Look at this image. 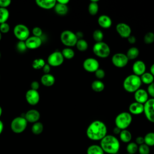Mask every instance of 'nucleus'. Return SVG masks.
Wrapping results in <instances>:
<instances>
[{
	"label": "nucleus",
	"mask_w": 154,
	"mask_h": 154,
	"mask_svg": "<svg viewBox=\"0 0 154 154\" xmlns=\"http://www.w3.org/2000/svg\"><path fill=\"white\" fill-rule=\"evenodd\" d=\"M60 40L61 43L67 48H70L76 45L78 39L75 33L70 30H65L61 32Z\"/></svg>",
	"instance_id": "obj_6"
},
{
	"label": "nucleus",
	"mask_w": 154,
	"mask_h": 154,
	"mask_svg": "<svg viewBox=\"0 0 154 154\" xmlns=\"http://www.w3.org/2000/svg\"><path fill=\"white\" fill-rule=\"evenodd\" d=\"M134 99L135 102L144 105L149 99V94L146 90L140 88L134 93Z\"/></svg>",
	"instance_id": "obj_16"
},
{
	"label": "nucleus",
	"mask_w": 154,
	"mask_h": 154,
	"mask_svg": "<svg viewBox=\"0 0 154 154\" xmlns=\"http://www.w3.org/2000/svg\"><path fill=\"white\" fill-rule=\"evenodd\" d=\"M42 69L45 74H48L51 71V66L48 64H45Z\"/></svg>",
	"instance_id": "obj_48"
},
{
	"label": "nucleus",
	"mask_w": 154,
	"mask_h": 154,
	"mask_svg": "<svg viewBox=\"0 0 154 154\" xmlns=\"http://www.w3.org/2000/svg\"><path fill=\"white\" fill-rule=\"evenodd\" d=\"M147 92L152 98L154 99V83H152L148 85Z\"/></svg>",
	"instance_id": "obj_44"
},
{
	"label": "nucleus",
	"mask_w": 154,
	"mask_h": 154,
	"mask_svg": "<svg viewBox=\"0 0 154 154\" xmlns=\"http://www.w3.org/2000/svg\"><path fill=\"white\" fill-rule=\"evenodd\" d=\"M87 154H104V152L100 145L92 144L87 148Z\"/></svg>",
	"instance_id": "obj_25"
},
{
	"label": "nucleus",
	"mask_w": 154,
	"mask_h": 154,
	"mask_svg": "<svg viewBox=\"0 0 154 154\" xmlns=\"http://www.w3.org/2000/svg\"><path fill=\"white\" fill-rule=\"evenodd\" d=\"M150 73L154 76V63L150 67Z\"/></svg>",
	"instance_id": "obj_53"
},
{
	"label": "nucleus",
	"mask_w": 154,
	"mask_h": 154,
	"mask_svg": "<svg viewBox=\"0 0 154 154\" xmlns=\"http://www.w3.org/2000/svg\"><path fill=\"white\" fill-rule=\"evenodd\" d=\"M139 54H140V51H139V49L137 48V47H131L130 48L126 55L128 57V58L129 60H135L136 59L138 55H139Z\"/></svg>",
	"instance_id": "obj_27"
},
{
	"label": "nucleus",
	"mask_w": 154,
	"mask_h": 154,
	"mask_svg": "<svg viewBox=\"0 0 154 154\" xmlns=\"http://www.w3.org/2000/svg\"><path fill=\"white\" fill-rule=\"evenodd\" d=\"M62 55L64 58L70 60L72 59L75 56V52L74 51L70 48H66L63 49L61 51Z\"/></svg>",
	"instance_id": "obj_33"
},
{
	"label": "nucleus",
	"mask_w": 154,
	"mask_h": 154,
	"mask_svg": "<svg viewBox=\"0 0 154 154\" xmlns=\"http://www.w3.org/2000/svg\"><path fill=\"white\" fill-rule=\"evenodd\" d=\"M116 29L119 35L122 38H128L131 34V28L127 23L121 22L117 24Z\"/></svg>",
	"instance_id": "obj_13"
},
{
	"label": "nucleus",
	"mask_w": 154,
	"mask_h": 154,
	"mask_svg": "<svg viewBox=\"0 0 154 154\" xmlns=\"http://www.w3.org/2000/svg\"><path fill=\"white\" fill-rule=\"evenodd\" d=\"M106 125L100 120L92 122L87 127L86 135L88 138L93 141H100L107 134Z\"/></svg>",
	"instance_id": "obj_1"
},
{
	"label": "nucleus",
	"mask_w": 154,
	"mask_h": 154,
	"mask_svg": "<svg viewBox=\"0 0 154 154\" xmlns=\"http://www.w3.org/2000/svg\"><path fill=\"white\" fill-rule=\"evenodd\" d=\"M146 119L150 122L154 123V99H149L144 104L143 111Z\"/></svg>",
	"instance_id": "obj_11"
},
{
	"label": "nucleus",
	"mask_w": 154,
	"mask_h": 154,
	"mask_svg": "<svg viewBox=\"0 0 154 154\" xmlns=\"http://www.w3.org/2000/svg\"><path fill=\"white\" fill-rule=\"evenodd\" d=\"M16 50L19 53H24L27 49L25 42L24 41H19L16 45Z\"/></svg>",
	"instance_id": "obj_39"
},
{
	"label": "nucleus",
	"mask_w": 154,
	"mask_h": 154,
	"mask_svg": "<svg viewBox=\"0 0 154 154\" xmlns=\"http://www.w3.org/2000/svg\"><path fill=\"white\" fill-rule=\"evenodd\" d=\"M10 16L8 10L5 8H0V24L5 23Z\"/></svg>",
	"instance_id": "obj_34"
},
{
	"label": "nucleus",
	"mask_w": 154,
	"mask_h": 154,
	"mask_svg": "<svg viewBox=\"0 0 154 154\" xmlns=\"http://www.w3.org/2000/svg\"><path fill=\"white\" fill-rule=\"evenodd\" d=\"M93 52L97 57L101 58H106L109 55L111 49L107 43L104 42H97L93 45Z\"/></svg>",
	"instance_id": "obj_5"
},
{
	"label": "nucleus",
	"mask_w": 154,
	"mask_h": 154,
	"mask_svg": "<svg viewBox=\"0 0 154 154\" xmlns=\"http://www.w3.org/2000/svg\"><path fill=\"white\" fill-rule=\"evenodd\" d=\"M144 42L146 44L149 45L154 42V33L152 32H147L144 37Z\"/></svg>",
	"instance_id": "obj_38"
},
{
	"label": "nucleus",
	"mask_w": 154,
	"mask_h": 154,
	"mask_svg": "<svg viewBox=\"0 0 154 154\" xmlns=\"http://www.w3.org/2000/svg\"><path fill=\"white\" fill-rule=\"evenodd\" d=\"M1 38H2V34H1V32H0V40H1Z\"/></svg>",
	"instance_id": "obj_56"
},
{
	"label": "nucleus",
	"mask_w": 154,
	"mask_h": 154,
	"mask_svg": "<svg viewBox=\"0 0 154 154\" xmlns=\"http://www.w3.org/2000/svg\"><path fill=\"white\" fill-rule=\"evenodd\" d=\"M41 83L46 87H51L53 85L55 82V77L50 74H44L40 79Z\"/></svg>",
	"instance_id": "obj_22"
},
{
	"label": "nucleus",
	"mask_w": 154,
	"mask_h": 154,
	"mask_svg": "<svg viewBox=\"0 0 154 154\" xmlns=\"http://www.w3.org/2000/svg\"><path fill=\"white\" fill-rule=\"evenodd\" d=\"M93 38L96 43L102 42L103 38V34L102 31L100 29L94 30L93 32Z\"/></svg>",
	"instance_id": "obj_37"
},
{
	"label": "nucleus",
	"mask_w": 154,
	"mask_h": 154,
	"mask_svg": "<svg viewBox=\"0 0 154 154\" xmlns=\"http://www.w3.org/2000/svg\"><path fill=\"white\" fill-rule=\"evenodd\" d=\"M82 66L84 70L87 72L93 73L99 69V63L96 59L90 57L86 58L84 61Z\"/></svg>",
	"instance_id": "obj_12"
},
{
	"label": "nucleus",
	"mask_w": 154,
	"mask_h": 154,
	"mask_svg": "<svg viewBox=\"0 0 154 154\" xmlns=\"http://www.w3.org/2000/svg\"><path fill=\"white\" fill-rule=\"evenodd\" d=\"M10 29V26L7 22L0 24V32L3 34L7 33Z\"/></svg>",
	"instance_id": "obj_41"
},
{
	"label": "nucleus",
	"mask_w": 154,
	"mask_h": 154,
	"mask_svg": "<svg viewBox=\"0 0 154 154\" xmlns=\"http://www.w3.org/2000/svg\"><path fill=\"white\" fill-rule=\"evenodd\" d=\"M54 10L57 14L60 16H64L67 13L69 8L67 5L60 4L57 2L54 7Z\"/></svg>",
	"instance_id": "obj_23"
},
{
	"label": "nucleus",
	"mask_w": 154,
	"mask_h": 154,
	"mask_svg": "<svg viewBox=\"0 0 154 154\" xmlns=\"http://www.w3.org/2000/svg\"><path fill=\"white\" fill-rule=\"evenodd\" d=\"M140 79L142 83L145 84L150 85L153 83L154 76L150 72H145L141 76H140Z\"/></svg>",
	"instance_id": "obj_29"
},
{
	"label": "nucleus",
	"mask_w": 154,
	"mask_h": 154,
	"mask_svg": "<svg viewBox=\"0 0 154 154\" xmlns=\"http://www.w3.org/2000/svg\"><path fill=\"white\" fill-rule=\"evenodd\" d=\"M2 109L1 106H0V117H1V115H2Z\"/></svg>",
	"instance_id": "obj_55"
},
{
	"label": "nucleus",
	"mask_w": 154,
	"mask_h": 154,
	"mask_svg": "<svg viewBox=\"0 0 154 154\" xmlns=\"http://www.w3.org/2000/svg\"><path fill=\"white\" fill-rule=\"evenodd\" d=\"M144 144L150 146H154V132H150L145 135L144 137Z\"/></svg>",
	"instance_id": "obj_31"
},
{
	"label": "nucleus",
	"mask_w": 154,
	"mask_h": 154,
	"mask_svg": "<svg viewBox=\"0 0 154 154\" xmlns=\"http://www.w3.org/2000/svg\"><path fill=\"white\" fill-rule=\"evenodd\" d=\"M25 42L27 47V49H36L42 45V40L41 37L31 36V37H29L25 41Z\"/></svg>",
	"instance_id": "obj_15"
},
{
	"label": "nucleus",
	"mask_w": 154,
	"mask_h": 154,
	"mask_svg": "<svg viewBox=\"0 0 154 154\" xmlns=\"http://www.w3.org/2000/svg\"><path fill=\"white\" fill-rule=\"evenodd\" d=\"M32 32L33 36L37 37H41V36L42 35V34H43L42 29L40 27H38V26H35V27L33 28L32 30Z\"/></svg>",
	"instance_id": "obj_42"
},
{
	"label": "nucleus",
	"mask_w": 154,
	"mask_h": 154,
	"mask_svg": "<svg viewBox=\"0 0 154 154\" xmlns=\"http://www.w3.org/2000/svg\"></svg>",
	"instance_id": "obj_59"
},
{
	"label": "nucleus",
	"mask_w": 154,
	"mask_h": 154,
	"mask_svg": "<svg viewBox=\"0 0 154 154\" xmlns=\"http://www.w3.org/2000/svg\"><path fill=\"white\" fill-rule=\"evenodd\" d=\"M45 61L42 58H37L35 59L32 63V67L34 69H43L45 65Z\"/></svg>",
	"instance_id": "obj_36"
},
{
	"label": "nucleus",
	"mask_w": 154,
	"mask_h": 154,
	"mask_svg": "<svg viewBox=\"0 0 154 154\" xmlns=\"http://www.w3.org/2000/svg\"><path fill=\"white\" fill-rule=\"evenodd\" d=\"M129 111L131 114H140L144 111V105L137 102H134L130 104L129 106Z\"/></svg>",
	"instance_id": "obj_19"
},
{
	"label": "nucleus",
	"mask_w": 154,
	"mask_h": 154,
	"mask_svg": "<svg viewBox=\"0 0 154 154\" xmlns=\"http://www.w3.org/2000/svg\"><path fill=\"white\" fill-rule=\"evenodd\" d=\"M28 122L22 116L16 117L11 122L10 127L11 131L15 134H20L26 128Z\"/></svg>",
	"instance_id": "obj_7"
},
{
	"label": "nucleus",
	"mask_w": 154,
	"mask_h": 154,
	"mask_svg": "<svg viewBox=\"0 0 154 154\" xmlns=\"http://www.w3.org/2000/svg\"><path fill=\"white\" fill-rule=\"evenodd\" d=\"M43 125L39 122L34 123L31 127V131L35 135H39L42 134L43 131Z\"/></svg>",
	"instance_id": "obj_30"
},
{
	"label": "nucleus",
	"mask_w": 154,
	"mask_h": 154,
	"mask_svg": "<svg viewBox=\"0 0 154 154\" xmlns=\"http://www.w3.org/2000/svg\"><path fill=\"white\" fill-rule=\"evenodd\" d=\"M95 76L98 80L103 79L105 76V72L102 69H98L95 72Z\"/></svg>",
	"instance_id": "obj_43"
},
{
	"label": "nucleus",
	"mask_w": 154,
	"mask_h": 154,
	"mask_svg": "<svg viewBox=\"0 0 154 154\" xmlns=\"http://www.w3.org/2000/svg\"><path fill=\"white\" fill-rule=\"evenodd\" d=\"M26 102L31 105H37L40 100V94L37 90H28L25 94Z\"/></svg>",
	"instance_id": "obj_14"
},
{
	"label": "nucleus",
	"mask_w": 154,
	"mask_h": 154,
	"mask_svg": "<svg viewBox=\"0 0 154 154\" xmlns=\"http://www.w3.org/2000/svg\"><path fill=\"white\" fill-rule=\"evenodd\" d=\"M97 23L100 27L107 29L112 25V20L108 16L102 14L98 17Z\"/></svg>",
	"instance_id": "obj_20"
},
{
	"label": "nucleus",
	"mask_w": 154,
	"mask_h": 154,
	"mask_svg": "<svg viewBox=\"0 0 154 154\" xmlns=\"http://www.w3.org/2000/svg\"><path fill=\"white\" fill-rule=\"evenodd\" d=\"M0 58H1V52H0Z\"/></svg>",
	"instance_id": "obj_57"
},
{
	"label": "nucleus",
	"mask_w": 154,
	"mask_h": 154,
	"mask_svg": "<svg viewBox=\"0 0 154 154\" xmlns=\"http://www.w3.org/2000/svg\"><path fill=\"white\" fill-rule=\"evenodd\" d=\"M24 117L28 122L34 123L38 122L40 117V114L38 111L35 109H31L28 110L25 114Z\"/></svg>",
	"instance_id": "obj_18"
},
{
	"label": "nucleus",
	"mask_w": 154,
	"mask_h": 154,
	"mask_svg": "<svg viewBox=\"0 0 154 154\" xmlns=\"http://www.w3.org/2000/svg\"><path fill=\"white\" fill-rule=\"evenodd\" d=\"M75 34H76V37H77V38H78V40H79V39H82V37H83V36H84L83 33H82V32H81V31L77 32L76 33H75Z\"/></svg>",
	"instance_id": "obj_50"
},
{
	"label": "nucleus",
	"mask_w": 154,
	"mask_h": 154,
	"mask_svg": "<svg viewBox=\"0 0 154 154\" xmlns=\"http://www.w3.org/2000/svg\"><path fill=\"white\" fill-rule=\"evenodd\" d=\"M75 46H76L77 49L81 52L85 51L88 49V43L87 42V41L82 38L78 40Z\"/></svg>",
	"instance_id": "obj_32"
},
{
	"label": "nucleus",
	"mask_w": 154,
	"mask_h": 154,
	"mask_svg": "<svg viewBox=\"0 0 154 154\" xmlns=\"http://www.w3.org/2000/svg\"><path fill=\"white\" fill-rule=\"evenodd\" d=\"M10 0H0V8H7L11 4Z\"/></svg>",
	"instance_id": "obj_45"
},
{
	"label": "nucleus",
	"mask_w": 154,
	"mask_h": 154,
	"mask_svg": "<svg viewBox=\"0 0 154 154\" xmlns=\"http://www.w3.org/2000/svg\"><path fill=\"white\" fill-rule=\"evenodd\" d=\"M57 2L60 4L67 5L69 2V0H58V1H57Z\"/></svg>",
	"instance_id": "obj_52"
},
{
	"label": "nucleus",
	"mask_w": 154,
	"mask_h": 154,
	"mask_svg": "<svg viewBox=\"0 0 154 154\" xmlns=\"http://www.w3.org/2000/svg\"><path fill=\"white\" fill-rule=\"evenodd\" d=\"M127 154H129V153H127Z\"/></svg>",
	"instance_id": "obj_58"
},
{
	"label": "nucleus",
	"mask_w": 154,
	"mask_h": 154,
	"mask_svg": "<svg viewBox=\"0 0 154 154\" xmlns=\"http://www.w3.org/2000/svg\"><path fill=\"white\" fill-rule=\"evenodd\" d=\"M39 83L37 81H34L31 84V89L34 90H37L39 88Z\"/></svg>",
	"instance_id": "obj_47"
},
{
	"label": "nucleus",
	"mask_w": 154,
	"mask_h": 154,
	"mask_svg": "<svg viewBox=\"0 0 154 154\" xmlns=\"http://www.w3.org/2000/svg\"><path fill=\"white\" fill-rule=\"evenodd\" d=\"M138 146L141 145L143 144H144V137H141V136H139L135 138V142Z\"/></svg>",
	"instance_id": "obj_46"
},
{
	"label": "nucleus",
	"mask_w": 154,
	"mask_h": 154,
	"mask_svg": "<svg viewBox=\"0 0 154 154\" xmlns=\"http://www.w3.org/2000/svg\"><path fill=\"white\" fill-rule=\"evenodd\" d=\"M36 4L42 8L49 10L54 8L57 1L55 0H37L35 1Z\"/></svg>",
	"instance_id": "obj_21"
},
{
	"label": "nucleus",
	"mask_w": 154,
	"mask_h": 154,
	"mask_svg": "<svg viewBox=\"0 0 154 154\" xmlns=\"http://www.w3.org/2000/svg\"><path fill=\"white\" fill-rule=\"evenodd\" d=\"M121 129L118 128L117 127H115L114 129H113V132L115 134H120V132H121Z\"/></svg>",
	"instance_id": "obj_51"
},
{
	"label": "nucleus",
	"mask_w": 154,
	"mask_h": 154,
	"mask_svg": "<svg viewBox=\"0 0 154 154\" xmlns=\"http://www.w3.org/2000/svg\"><path fill=\"white\" fill-rule=\"evenodd\" d=\"M128 41L130 44H134L136 42V38L134 35H130L129 37L127 38Z\"/></svg>",
	"instance_id": "obj_49"
},
{
	"label": "nucleus",
	"mask_w": 154,
	"mask_h": 154,
	"mask_svg": "<svg viewBox=\"0 0 154 154\" xmlns=\"http://www.w3.org/2000/svg\"><path fill=\"white\" fill-rule=\"evenodd\" d=\"M100 146L103 152L106 153L117 154L119 151L120 144L115 136L106 135L100 140Z\"/></svg>",
	"instance_id": "obj_2"
},
{
	"label": "nucleus",
	"mask_w": 154,
	"mask_h": 154,
	"mask_svg": "<svg viewBox=\"0 0 154 154\" xmlns=\"http://www.w3.org/2000/svg\"><path fill=\"white\" fill-rule=\"evenodd\" d=\"M141 84L140 76L131 74L125 78L123 82V87L125 91L132 93L140 89Z\"/></svg>",
	"instance_id": "obj_3"
},
{
	"label": "nucleus",
	"mask_w": 154,
	"mask_h": 154,
	"mask_svg": "<svg viewBox=\"0 0 154 154\" xmlns=\"http://www.w3.org/2000/svg\"><path fill=\"white\" fill-rule=\"evenodd\" d=\"M128 61L129 59L126 55L121 52L116 53L111 58L112 64L118 68H123L125 67L128 64Z\"/></svg>",
	"instance_id": "obj_9"
},
{
	"label": "nucleus",
	"mask_w": 154,
	"mask_h": 154,
	"mask_svg": "<svg viewBox=\"0 0 154 154\" xmlns=\"http://www.w3.org/2000/svg\"><path fill=\"white\" fill-rule=\"evenodd\" d=\"M132 121V114L128 112L119 113L115 119L116 126L121 130L126 129L131 124Z\"/></svg>",
	"instance_id": "obj_4"
},
{
	"label": "nucleus",
	"mask_w": 154,
	"mask_h": 154,
	"mask_svg": "<svg viewBox=\"0 0 154 154\" xmlns=\"http://www.w3.org/2000/svg\"><path fill=\"white\" fill-rule=\"evenodd\" d=\"M138 152L140 154H149L150 153V148L148 146L145 144L138 146Z\"/></svg>",
	"instance_id": "obj_40"
},
{
	"label": "nucleus",
	"mask_w": 154,
	"mask_h": 154,
	"mask_svg": "<svg viewBox=\"0 0 154 154\" xmlns=\"http://www.w3.org/2000/svg\"><path fill=\"white\" fill-rule=\"evenodd\" d=\"M64 57L61 52L56 51L51 53L48 57V64L50 66L57 67L61 65L64 62Z\"/></svg>",
	"instance_id": "obj_10"
},
{
	"label": "nucleus",
	"mask_w": 154,
	"mask_h": 154,
	"mask_svg": "<svg viewBox=\"0 0 154 154\" xmlns=\"http://www.w3.org/2000/svg\"><path fill=\"white\" fill-rule=\"evenodd\" d=\"M4 129V124L1 120H0V135Z\"/></svg>",
	"instance_id": "obj_54"
},
{
	"label": "nucleus",
	"mask_w": 154,
	"mask_h": 154,
	"mask_svg": "<svg viewBox=\"0 0 154 154\" xmlns=\"http://www.w3.org/2000/svg\"><path fill=\"white\" fill-rule=\"evenodd\" d=\"M138 149V146L135 142H129L126 146V151L129 154H135Z\"/></svg>",
	"instance_id": "obj_35"
},
{
	"label": "nucleus",
	"mask_w": 154,
	"mask_h": 154,
	"mask_svg": "<svg viewBox=\"0 0 154 154\" xmlns=\"http://www.w3.org/2000/svg\"><path fill=\"white\" fill-rule=\"evenodd\" d=\"M146 66L145 63L141 60H137L132 65V71L134 75L138 76H141L146 72Z\"/></svg>",
	"instance_id": "obj_17"
},
{
	"label": "nucleus",
	"mask_w": 154,
	"mask_h": 154,
	"mask_svg": "<svg viewBox=\"0 0 154 154\" xmlns=\"http://www.w3.org/2000/svg\"><path fill=\"white\" fill-rule=\"evenodd\" d=\"M13 33L14 36L19 41H25L30 34L28 28L23 24H17L13 29Z\"/></svg>",
	"instance_id": "obj_8"
},
{
	"label": "nucleus",
	"mask_w": 154,
	"mask_h": 154,
	"mask_svg": "<svg viewBox=\"0 0 154 154\" xmlns=\"http://www.w3.org/2000/svg\"><path fill=\"white\" fill-rule=\"evenodd\" d=\"M119 137L122 142L125 143H129L132 140V134L129 131L124 129L121 131L119 134Z\"/></svg>",
	"instance_id": "obj_24"
},
{
	"label": "nucleus",
	"mask_w": 154,
	"mask_h": 154,
	"mask_svg": "<svg viewBox=\"0 0 154 154\" xmlns=\"http://www.w3.org/2000/svg\"><path fill=\"white\" fill-rule=\"evenodd\" d=\"M97 0H91L88 7V11L91 16L96 15L99 11V5Z\"/></svg>",
	"instance_id": "obj_26"
},
{
	"label": "nucleus",
	"mask_w": 154,
	"mask_h": 154,
	"mask_svg": "<svg viewBox=\"0 0 154 154\" xmlns=\"http://www.w3.org/2000/svg\"><path fill=\"white\" fill-rule=\"evenodd\" d=\"M91 88L95 92H101L105 88V84L100 80H95L91 83Z\"/></svg>",
	"instance_id": "obj_28"
}]
</instances>
